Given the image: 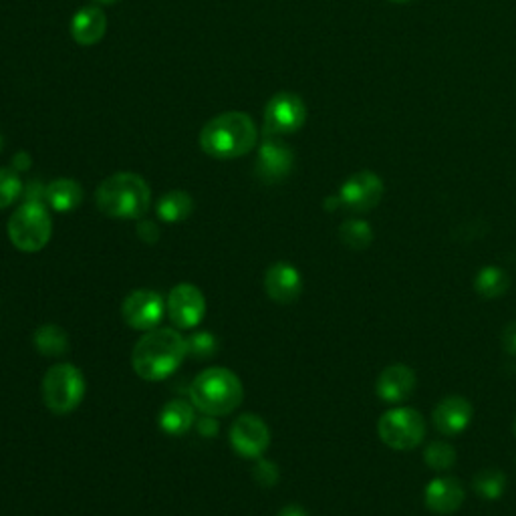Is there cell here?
<instances>
[{"instance_id": "7", "label": "cell", "mask_w": 516, "mask_h": 516, "mask_svg": "<svg viewBox=\"0 0 516 516\" xmlns=\"http://www.w3.org/2000/svg\"><path fill=\"white\" fill-rule=\"evenodd\" d=\"M377 432L385 446L394 450H414L426 436V420L412 408H396L379 418Z\"/></svg>"}, {"instance_id": "20", "label": "cell", "mask_w": 516, "mask_h": 516, "mask_svg": "<svg viewBox=\"0 0 516 516\" xmlns=\"http://www.w3.org/2000/svg\"><path fill=\"white\" fill-rule=\"evenodd\" d=\"M45 202L57 212H71L83 202V188L79 182L61 178L45 186Z\"/></svg>"}, {"instance_id": "17", "label": "cell", "mask_w": 516, "mask_h": 516, "mask_svg": "<svg viewBox=\"0 0 516 516\" xmlns=\"http://www.w3.org/2000/svg\"><path fill=\"white\" fill-rule=\"evenodd\" d=\"M426 506L432 512L438 514H452L456 512L462 502H464V488L462 484L452 478V476H440L434 478L428 486H426V494H424Z\"/></svg>"}, {"instance_id": "12", "label": "cell", "mask_w": 516, "mask_h": 516, "mask_svg": "<svg viewBox=\"0 0 516 516\" xmlns=\"http://www.w3.org/2000/svg\"><path fill=\"white\" fill-rule=\"evenodd\" d=\"M383 196V182L373 172L353 174L339 190L341 206L351 212H369L373 210Z\"/></svg>"}, {"instance_id": "23", "label": "cell", "mask_w": 516, "mask_h": 516, "mask_svg": "<svg viewBox=\"0 0 516 516\" xmlns=\"http://www.w3.org/2000/svg\"><path fill=\"white\" fill-rule=\"evenodd\" d=\"M35 347L39 353L55 357V355H63L69 349V337L67 333L57 327V325H43L35 331Z\"/></svg>"}, {"instance_id": "30", "label": "cell", "mask_w": 516, "mask_h": 516, "mask_svg": "<svg viewBox=\"0 0 516 516\" xmlns=\"http://www.w3.org/2000/svg\"><path fill=\"white\" fill-rule=\"evenodd\" d=\"M500 341H502V347H504L506 353L516 355V321L508 323V325L504 327Z\"/></svg>"}, {"instance_id": "13", "label": "cell", "mask_w": 516, "mask_h": 516, "mask_svg": "<svg viewBox=\"0 0 516 516\" xmlns=\"http://www.w3.org/2000/svg\"><path fill=\"white\" fill-rule=\"evenodd\" d=\"M295 164L293 150L279 138H265L256 158V176L267 184L285 180Z\"/></svg>"}, {"instance_id": "14", "label": "cell", "mask_w": 516, "mask_h": 516, "mask_svg": "<svg viewBox=\"0 0 516 516\" xmlns=\"http://www.w3.org/2000/svg\"><path fill=\"white\" fill-rule=\"evenodd\" d=\"M414 390H416V373L404 363H394L390 367H385L375 383V392L379 400L387 404L406 402L408 398H412Z\"/></svg>"}, {"instance_id": "3", "label": "cell", "mask_w": 516, "mask_h": 516, "mask_svg": "<svg viewBox=\"0 0 516 516\" xmlns=\"http://www.w3.org/2000/svg\"><path fill=\"white\" fill-rule=\"evenodd\" d=\"M95 204L99 212L109 218L138 220L152 206V190L142 176L119 172L99 184Z\"/></svg>"}, {"instance_id": "5", "label": "cell", "mask_w": 516, "mask_h": 516, "mask_svg": "<svg viewBox=\"0 0 516 516\" xmlns=\"http://www.w3.org/2000/svg\"><path fill=\"white\" fill-rule=\"evenodd\" d=\"M7 232L17 250L39 252L53 236V218L43 202L27 200L13 212Z\"/></svg>"}, {"instance_id": "32", "label": "cell", "mask_w": 516, "mask_h": 516, "mask_svg": "<svg viewBox=\"0 0 516 516\" xmlns=\"http://www.w3.org/2000/svg\"><path fill=\"white\" fill-rule=\"evenodd\" d=\"M277 516H309V514L305 512L303 506H299V504H289V506H285Z\"/></svg>"}, {"instance_id": "36", "label": "cell", "mask_w": 516, "mask_h": 516, "mask_svg": "<svg viewBox=\"0 0 516 516\" xmlns=\"http://www.w3.org/2000/svg\"><path fill=\"white\" fill-rule=\"evenodd\" d=\"M394 3H408V0H394Z\"/></svg>"}, {"instance_id": "22", "label": "cell", "mask_w": 516, "mask_h": 516, "mask_svg": "<svg viewBox=\"0 0 516 516\" xmlns=\"http://www.w3.org/2000/svg\"><path fill=\"white\" fill-rule=\"evenodd\" d=\"M508 287H510V277L506 275L504 269L494 265L480 269L474 281V289L482 299H498L508 291Z\"/></svg>"}, {"instance_id": "25", "label": "cell", "mask_w": 516, "mask_h": 516, "mask_svg": "<svg viewBox=\"0 0 516 516\" xmlns=\"http://www.w3.org/2000/svg\"><path fill=\"white\" fill-rule=\"evenodd\" d=\"M472 486L480 498L496 500L506 490V476L500 470H482L474 476Z\"/></svg>"}, {"instance_id": "21", "label": "cell", "mask_w": 516, "mask_h": 516, "mask_svg": "<svg viewBox=\"0 0 516 516\" xmlns=\"http://www.w3.org/2000/svg\"><path fill=\"white\" fill-rule=\"evenodd\" d=\"M194 210V200L190 194L182 192V190H174V192H168L160 198L158 206H156V212L158 216L164 220V222H182L186 220Z\"/></svg>"}, {"instance_id": "24", "label": "cell", "mask_w": 516, "mask_h": 516, "mask_svg": "<svg viewBox=\"0 0 516 516\" xmlns=\"http://www.w3.org/2000/svg\"><path fill=\"white\" fill-rule=\"evenodd\" d=\"M339 238L351 250H365L373 242V230L365 220H347L339 226Z\"/></svg>"}, {"instance_id": "34", "label": "cell", "mask_w": 516, "mask_h": 516, "mask_svg": "<svg viewBox=\"0 0 516 516\" xmlns=\"http://www.w3.org/2000/svg\"><path fill=\"white\" fill-rule=\"evenodd\" d=\"M97 3H105V5H109V3H115V0H97Z\"/></svg>"}, {"instance_id": "10", "label": "cell", "mask_w": 516, "mask_h": 516, "mask_svg": "<svg viewBox=\"0 0 516 516\" xmlns=\"http://www.w3.org/2000/svg\"><path fill=\"white\" fill-rule=\"evenodd\" d=\"M166 311L178 329H194L206 313L204 293L192 283H180L170 291Z\"/></svg>"}, {"instance_id": "33", "label": "cell", "mask_w": 516, "mask_h": 516, "mask_svg": "<svg viewBox=\"0 0 516 516\" xmlns=\"http://www.w3.org/2000/svg\"><path fill=\"white\" fill-rule=\"evenodd\" d=\"M31 166V158L27 156V154H19L17 158H15V168H19V170H27Z\"/></svg>"}, {"instance_id": "37", "label": "cell", "mask_w": 516, "mask_h": 516, "mask_svg": "<svg viewBox=\"0 0 516 516\" xmlns=\"http://www.w3.org/2000/svg\"><path fill=\"white\" fill-rule=\"evenodd\" d=\"M514 434H516V420H514Z\"/></svg>"}, {"instance_id": "18", "label": "cell", "mask_w": 516, "mask_h": 516, "mask_svg": "<svg viewBox=\"0 0 516 516\" xmlns=\"http://www.w3.org/2000/svg\"><path fill=\"white\" fill-rule=\"evenodd\" d=\"M107 31V19L97 7H83L71 21V37L83 47L97 45Z\"/></svg>"}, {"instance_id": "1", "label": "cell", "mask_w": 516, "mask_h": 516, "mask_svg": "<svg viewBox=\"0 0 516 516\" xmlns=\"http://www.w3.org/2000/svg\"><path fill=\"white\" fill-rule=\"evenodd\" d=\"M188 355V343L180 331L162 327L146 331L132 351V367L146 381L170 377Z\"/></svg>"}, {"instance_id": "29", "label": "cell", "mask_w": 516, "mask_h": 516, "mask_svg": "<svg viewBox=\"0 0 516 516\" xmlns=\"http://www.w3.org/2000/svg\"><path fill=\"white\" fill-rule=\"evenodd\" d=\"M254 476L263 486H273L279 480V470H277V466L273 462H267L263 458H258V464L254 468Z\"/></svg>"}, {"instance_id": "6", "label": "cell", "mask_w": 516, "mask_h": 516, "mask_svg": "<svg viewBox=\"0 0 516 516\" xmlns=\"http://www.w3.org/2000/svg\"><path fill=\"white\" fill-rule=\"evenodd\" d=\"M41 390L45 406L57 416H67L83 402L87 383L73 363H57L45 373Z\"/></svg>"}, {"instance_id": "8", "label": "cell", "mask_w": 516, "mask_h": 516, "mask_svg": "<svg viewBox=\"0 0 516 516\" xmlns=\"http://www.w3.org/2000/svg\"><path fill=\"white\" fill-rule=\"evenodd\" d=\"M307 119V107L295 93H277L265 107V138L299 132Z\"/></svg>"}, {"instance_id": "4", "label": "cell", "mask_w": 516, "mask_h": 516, "mask_svg": "<svg viewBox=\"0 0 516 516\" xmlns=\"http://www.w3.org/2000/svg\"><path fill=\"white\" fill-rule=\"evenodd\" d=\"M190 400L204 416H228L240 408L244 387L234 371L226 367H208L192 379Z\"/></svg>"}, {"instance_id": "27", "label": "cell", "mask_w": 516, "mask_h": 516, "mask_svg": "<svg viewBox=\"0 0 516 516\" xmlns=\"http://www.w3.org/2000/svg\"><path fill=\"white\" fill-rule=\"evenodd\" d=\"M424 460L432 470H448L456 464V450L448 442H432L424 450Z\"/></svg>"}, {"instance_id": "11", "label": "cell", "mask_w": 516, "mask_h": 516, "mask_svg": "<svg viewBox=\"0 0 516 516\" xmlns=\"http://www.w3.org/2000/svg\"><path fill=\"white\" fill-rule=\"evenodd\" d=\"M230 444L244 458H261L271 444V430L258 416L242 414L230 428Z\"/></svg>"}, {"instance_id": "2", "label": "cell", "mask_w": 516, "mask_h": 516, "mask_svg": "<svg viewBox=\"0 0 516 516\" xmlns=\"http://www.w3.org/2000/svg\"><path fill=\"white\" fill-rule=\"evenodd\" d=\"M258 140L256 125L242 111H226L210 119L200 132V148L216 160H236L246 156Z\"/></svg>"}, {"instance_id": "31", "label": "cell", "mask_w": 516, "mask_h": 516, "mask_svg": "<svg viewBox=\"0 0 516 516\" xmlns=\"http://www.w3.org/2000/svg\"><path fill=\"white\" fill-rule=\"evenodd\" d=\"M138 234H140V238H144L146 242H156L158 238H160V230H158V226L154 224V222H140V226H138Z\"/></svg>"}, {"instance_id": "19", "label": "cell", "mask_w": 516, "mask_h": 516, "mask_svg": "<svg viewBox=\"0 0 516 516\" xmlns=\"http://www.w3.org/2000/svg\"><path fill=\"white\" fill-rule=\"evenodd\" d=\"M196 420L194 404L186 400H172L160 412V428L170 436H182L190 432Z\"/></svg>"}, {"instance_id": "26", "label": "cell", "mask_w": 516, "mask_h": 516, "mask_svg": "<svg viewBox=\"0 0 516 516\" xmlns=\"http://www.w3.org/2000/svg\"><path fill=\"white\" fill-rule=\"evenodd\" d=\"M23 190V180L15 170L0 168V210L15 204L21 198Z\"/></svg>"}, {"instance_id": "35", "label": "cell", "mask_w": 516, "mask_h": 516, "mask_svg": "<svg viewBox=\"0 0 516 516\" xmlns=\"http://www.w3.org/2000/svg\"><path fill=\"white\" fill-rule=\"evenodd\" d=\"M0 152H3V136H0Z\"/></svg>"}, {"instance_id": "16", "label": "cell", "mask_w": 516, "mask_h": 516, "mask_svg": "<svg viewBox=\"0 0 516 516\" xmlns=\"http://www.w3.org/2000/svg\"><path fill=\"white\" fill-rule=\"evenodd\" d=\"M472 422V404L462 396H448L434 408V424L446 436L462 434Z\"/></svg>"}, {"instance_id": "15", "label": "cell", "mask_w": 516, "mask_h": 516, "mask_svg": "<svg viewBox=\"0 0 516 516\" xmlns=\"http://www.w3.org/2000/svg\"><path fill=\"white\" fill-rule=\"evenodd\" d=\"M265 291L275 303H295L303 291V277L291 263H275L265 273Z\"/></svg>"}, {"instance_id": "28", "label": "cell", "mask_w": 516, "mask_h": 516, "mask_svg": "<svg viewBox=\"0 0 516 516\" xmlns=\"http://www.w3.org/2000/svg\"><path fill=\"white\" fill-rule=\"evenodd\" d=\"M186 343H188V353H192L194 357H210L218 349L216 337L206 331H198V333L190 335L186 339Z\"/></svg>"}, {"instance_id": "9", "label": "cell", "mask_w": 516, "mask_h": 516, "mask_svg": "<svg viewBox=\"0 0 516 516\" xmlns=\"http://www.w3.org/2000/svg\"><path fill=\"white\" fill-rule=\"evenodd\" d=\"M166 311V301L160 293L140 289L129 293L121 305L123 321L136 331H152L158 327Z\"/></svg>"}]
</instances>
